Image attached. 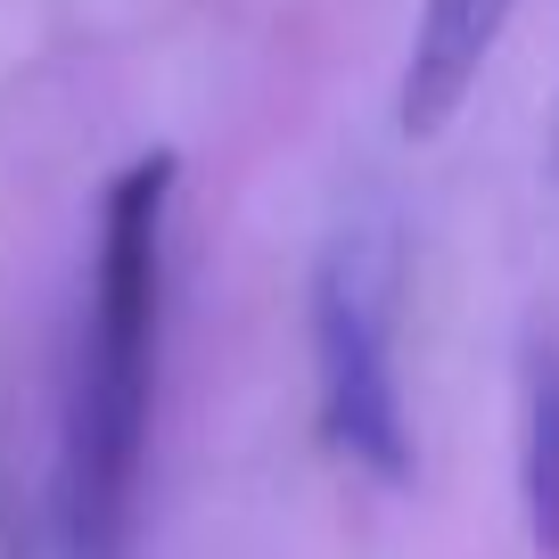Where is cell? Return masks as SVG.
Segmentation results:
<instances>
[{"label": "cell", "instance_id": "obj_2", "mask_svg": "<svg viewBox=\"0 0 559 559\" xmlns=\"http://www.w3.org/2000/svg\"><path fill=\"white\" fill-rule=\"evenodd\" d=\"M403 239L379 198L337 214L313 263V379H321V437L337 461L370 469L379 486L412 477V419L395 386V288Z\"/></svg>", "mask_w": 559, "mask_h": 559}, {"label": "cell", "instance_id": "obj_1", "mask_svg": "<svg viewBox=\"0 0 559 559\" xmlns=\"http://www.w3.org/2000/svg\"><path fill=\"white\" fill-rule=\"evenodd\" d=\"M165 148L132 157L99 206V255L74 330L67 412H58V559H132L140 535V469H148V412H157V346H165V223H174Z\"/></svg>", "mask_w": 559, "mask_h": 559}, {"label": "cell", "instance_id": "obj_3", "mask_svg": "<svg viewBox=\"0 0 559 559\" xmlns=\"http://www.w3.org/2000/svg\"><path fill=\"white\" fill-rule=\"evenodd\" d=\"M510 9L519 0H428L412 25V58H403V132L428 140L453 123V107L477 91V74H486L493 41H502Z\"/></svg>", "mask_w": 559, "mask_h": 559}, {"label": "cell", "instance_id": "obj_4", "mask_svg": "<svg viewBox=\"0 0 559 559\" xmlns=\"http://www.w3.org/2000/svg\"><path fill=\"white\" fill-rule=\"evenodd\" d=\"M519 502L543 559H559V346H526L519 403Z\"/></svg>", "mask_w": 559, "mask_h": 559}]
</instances>
